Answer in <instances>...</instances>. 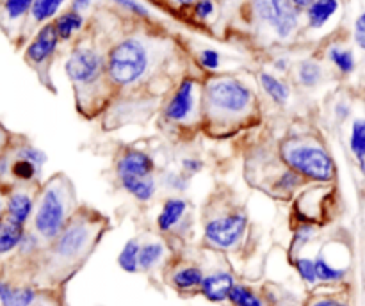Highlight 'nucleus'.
Segmentation results:
<instances>
[{
  "label": "nucleus",
  "mask_w": 365,
  "mask_h": 306,
  "mask_svg": "<svg viewBox=\"0 0 365 306\" xmlns=\"http://www.w3.org/2000/svg\"><path fill=\"white\" fill-rule=\"evenodd\" d=\"M0 210H2V205H0Z\"/></svg>",
  "instance_id": "8fccbe9b"
},
{
  "label": "nucleus",
  "mask_w": 365,
  "mask_h": 306,
  "mask_svg": "<svg viewBox=\"0 0 365 306\" xmlns=\"http://www.w3.org/2000/svg\"><path fill=\"white\" fill-rule=\"evenodd\" d=\"M113 2L118 4V6H121L123 9H127L128 13H134V14H138V16H143V18L150 16V11L146 9L141 2H138V0H113Z\"/></svg>",
  "instance_id": "c9c22d12"
},
{
  "label": "nucleus",
  "mask_w": 365,
  "mask_h": 306,
  "mask_svg": "<svg viewBox=\"0 0 365 306\" xmlns=\"http://www.w3.org/2000/svg\"><path fill=\"white\" fill-rule=\"evenodd\" d=\"M232 306H266L264 299L257 294L253 288H250L248 285L235 283V287L232 288L230 297H228Z\"/></svg>",
  "instance_id": "a878e982"
},
{
  "label": "nucleus",
  "mask_w": 365,
  "mask_h": 306,
  "mask_svg": "<svg viewBox=\"0 0 365 306\" xmlns=\"http://www.w3.org/2000/svg\"><path fill=\"white\" fill-rule=\"evenodd\" d=\"M34 299L36 292L32 288H14L7 283H0V302H2V306H31Z\"/></svg>",
  "instance_id": "aec40b11"
},
{
  "label": "nucleus",
  "mask_w": 365,
  "mask_h": 306,
  "mask_svg": "<svg viewBox=\"0 0 365 306\" xmlns=\"http://www.w3.org/2000/svg\"><path fill=\"white\" fill-rule=\"evenodd\" d=\"M120 184L138 201H150L157 192V181L153 176L148 178H120Z\"/></svg>",
  "instance_id": "dca6fc26"
},
{
  "label": "nucleus",
  "mask_w": 365,
  "mask_h": 306,
  "mask_svg": "<svg viewBox=\"0 0 365 306\" xmlns=\"http://www.w3.org/2000/svg\"><path fill=\"white\" fill-rule=\"evenodd\" d=\"M7 213H9V219L24 224L32 213L31 196L25 194V192H16V194L11 196L9 201H7Z\"/></svg>",
  "instance_id": "5701e85b"
},
{
  "label": "nucleus",
  "mask_w": 365,
  "mask_h": 306,
  "mask_svg": "<svg viewBox=\"0 0 365 306\" xmlns=\"http://www.w3.org/2000/svg\"><path fill=\"white\" fill-rule=\"evenodd\" d=\"M355 43L360 50L365 52V11L360 13L355 20Z\"/></svg>",
  "instance_id": "58836bf2"
},
{
  "label": "nucleus",
  "mask_w": 365,
  "mask_h": 306,
  "mask_svg": "<svg viewBox=\"0 0 365 306\" xmlns=\"http://www.w3.org/2000/svg\"><path fill=\"white\" fill-rule=\"evenodd\" d=\"M18 157H20V159L31 160V162H34L36 166H39V167L46 162L45 153L39 152V149H36V148H32V146H27V148L20 149V152H18Z\"/></svg>",
  "instance_id": "e433bc0d"
},
{
  "label": "nucleus",
  "mask_w": 365,
  "mask_h": 306,
  "mask_svg": "<svg viewBox=\"0 0 365 306\" xmlns=\"http://www.w3.org/2000/svg\"><path fill=\"white\" fill-rule=\"evenodd\" d=\"M203 270L196 265H184L178 267L173 274H171V285L180 292H191L202 287L203 283Z\"/></svg>",
  "instance_id": "2eb2a0df"
},
{
  "label": "nucleus",
  "mask_w": 365,
  "mask_h": 306,
  "mask_svg": "<svg viewBox=\"0 0 365 306\" xmlns=\"http://www.w3.org/2000/svg\"><path fill=\"white\" fill-rule=\"evenodd\" d=\"M255 16L264 25L271 27L277 38L289 39L299 25V9L291 0H252Z\"/></svg>",
  "instance_id": "39448f33"
},
{
  "label": "nucleus",
  "mask_w": 365,
  "mask_h": 306,
  "mask_svg": "<svg viewBox=\"0 0 365 306\" xmlns=\"http://www.w3.org/2000/svg\"><path fill=\"white\" fill-rule=\"evenodd\" d=\"M155 162L141 149H127L116 162L118 178H148L153 176Z\"/></svg>",
  "instance_id": "9d476101"
},
{
  "label": "nucleus",
  "mask_w": 365,
  "mask_h": 306,
  "mask_svg": "<svg viewBox=\"0 0 365 306\" xmlns=\"http://www.w3.org/2000/svg\"><path fill=\"white\" fill-rule=\"evenodd\" d=\"M328 59H330L331 64H334V66L344 75L353 73V71H355V68H356L355 56H353L351 50H348V48H341V46H331V48L328 50Z\"/></svg>",
  "instance_id": "cd10ccee"
},
{
  "label": "nucleus",
  "mask_w": 365,
  "mask_h": 306,
  "mask_svg": "<svg viewBox=\"0 0 365 306\" xmlns=\"http://www.w3.org/2000/svg\"><path fill=\"white\" fill-rule=\"evenodd\" d=\"M299 84L305 88H316L321 80H323V68L316 63V60H302L296 71Z\"/></svg>",
  "instance_id": "bb28decb"
},
{
  "label": "nucleus",
  "mask_w": 365,
  "mask_h": 306,
  "mask_svg": "<svg viewBox=\"0 0 365 306\" xmlns=\"http://www.w3.org/2000/svg\"><path fill=\"white\" fill-rule=\"evenodd\" d=\"M53 27H56L57 36H59L61 41H68V39L73 38L75 32H78L84 27V16H82V13L70 9L56 18Z\"/></svg>",
  "instance_id": "6ab92c4d"
},
{
  "label": "nucleus",
  "mask_w": 365,
  "mask_h": 306,
  "mask_svg": "<svg viewBox=\"0 0 365 306\" xmlns=\"http://www.w3.org/2000/svg\"><path fill=\"white\" fill-rule=\"evenodd\" d=\"M173 4H177V6H189V4H195L196 0H171Z\"/></svg>",
  "instance_id": "de8ad7c7"
},
{
  "label": "nucleus",
  "mask_w": 365,
  "mask_h": 306,
  "mask_svg": "<svg viewBox=\"0 0 365 306\" xmlns=\"http://www.w3.org/2000/svg\"><path fill=\"white\" fill-rule=\"evenodd\" d=\"M139 251H141V244H139L135 238L125 242V246L121 248L120 255H118V265L121 267V270L128 274H135L139 270Z\"/></svg>",
  "instance_id": "393cba45"
},
{
  "label": "nucleus",
  "mask_w": 365,
  "mask_h": 306,
  "mask_svg": "<svg viewBox=\"0 0 365 306\" xmlns=\"http://www.w3.org/2000/svg\"><path fill=\"white\" fill-rule=\"evenodd\" d=\"M64 2H66V0H34L31 9L32 18H34L36 21H39V23H43V21L56 16Z\"/></svg>",
  "instance_id": "c85d7f7f"
},
{
  "label": "nucleus",
  "mask_w": 365,
  "mask_h": 306,
  "mask_svg": "<svg viewBox=\"0 0 365 306\" xmlns=\"http://www.w3.org/2000/svg\"><path fill=\"white\" fill-rule=\"evenodd\" d=\"M342 306H348V305H344V302H342Z\"/></svg>",
  "instance_id": "09e8293b"
},
{
  "label": "nucleus",
  "mask_w": 365,
  "mask_h": 306,
  "mask_svg": "<svg viewBox=\"0 0 365 306\" xmlns=\"http://www.w3.org/2000/svg\"><path fill=\"white\" fill-rule=\"evenodd\" d=\"M296 273L299 274L303 281H305L309 287H314L317 283V273H316V262L314 258H309V256H296L294 260Z\"/></svg>",
  "instance_id": "c756f323"
},
{
  "label": "nucleus",
  "mask_w": 365,
  "mask_h": 306,
  "mask_svg": "<svg viewBox=\"0 0 365 306\" xmlns=\"http://www.w3.org/2000/svg\"><path fill=\"white\" fill-rule=\"evenodd\" d=\"M202 167L203 164L198 159H192V157H187V159L182 160V169L187 174H196L198 171H202Z\"/></svg>",
  "instance_id": "a19ab883"
},
{
  "label": "nucleus",
  "mask_w": 365,
  "mask_h": 306,
  "mask_svg": "<svg viewBox=\"0 0 365 306\" xmlns=\"http://www.w3.org/2000/svg\"><path fill=\"white\" fill-rule=\"evenodd\" d=\"M214 9H216V6H214L212 0H196L195 2V14L198 18H202V20H207V18L212 16Z\"/></svg>",
  "instance_id": "4c0bfd02"
},
{
  "label": "nucleus",
  "mask_w": 365,
  "mask_h": 306,
  "mask_svg": "<svg viewBox=\"0 0 365 306\" xmlns=\"http://www.w3.org/2000/svg\"><path fill=\"white\" fill-rule=\"evenodd\" d=\"M349 114H351V107H349L346 102H339L337 105H335V116H337L339 121L348 120Z\"/></svg>",
  "instance_id": "79ce46f5"
},
{
  "label": "nucleus",
  "mask_w": 365,
  "mask_h": 306,
  "mask_svg": "<svg viewBox=\"0 0 365 306\" xmlns=\"http://www.w3.org/2000/svg\"><path fill=\"white\" fill-rule=\"evenodd\" d=\"M316 262V273H317V280L323 281V283H341V281L346 280L348 276V269L346 267H339L334 265L323 253L314 258Z\"/></svg>",
  "instance_id": "412c9836"
},
{
  "label": "nucleus",
  "mask_w": 365,
  "mask_h": 306,
  "mask_svg": "<svg viewBox=\"0 0 365 306\" xmlns=\"http://www.w3.org/2000/svg\"><path fill=\"white\" fill-rule=\"evenodd\" d=\"M68 219V196L66 189L57 185L53 181L52 185L45 189L39 206L34 216V228L43 238H57L61 231L66 228Z\"/></svg>",
  "instance_id": "20e7f679"
},
{
  "label": "nucleus",
  "mask_w": 365,
  "mask_h": 306,
  "mask_svg": "<svg viewBox=\"0 0 365 306\" xmlns=\"http://www.w3.org/2000/svg\"><path fill=\"white\" fill-rule=\"evenodd\" d=\"M196 109V84L192 78H184L168 102L164 116L171 123H185Z\"/></svg>",
  "instance_id": "1a4fd4ad"
},
{
  "label": "nucleus",
  "mask_w": 365,
  "mask_h": 306,
  "mask_svg": "<svg viewBox=\"0 0 365 306\" xmlns=\"http://www.w3.org/2000/svg\"><path fill=\"white\" fill-rule=\"evenodd\" d=\"M93 241V228L88 221L68 223L56 242V255L63 260L78 258Z\"/></svg>",
  "instance_id": "6e6552de"
},
{
  "label": "nucleus",
  "mask_w": 365,
  "mask_h": 306,
  "mask_svg": "<svg viewBox=\"0 0 365 306\" xmlns=\"http://www.w3.org/2000/svg\"><path fill=\"white\" fill-rule=\"evenodd\" d=\"M153 64V50L141 38H127L114 45L107 56V75L116 85L141 80Z\"/></svg>",
  "instance_id": "f03ea898"
},
{
  "label": "nucleus",
  "mask_w": 365,
  "mask_h": 306,
  "mask_svg": "<svg viewBox=\"0 0 365 306\" xmlns=\"http://www.w3.org/2000/svg\"><path fill=\"white\" fill-rule=\"evenodd\" d=\"M309 306H342V302L335 297H319L314 299Z\"/></svg>",
  "instance_id": "37998d69"
},
{
  "label": "nucleus",
  "mask_w": 365,
  "mask_h": 306,
  "mask_svg": "<svg viewBox=\"0 0 365 306\" xmlns=\"http://www.w3.org/2000/svg\"><path fill=\"white\" fill-rule=\"evenodd\" d=\"M11 171H13L14 176L20 178V180H32V178L39 173V166H36L31 160L20 159V157H18V160L13 164Z\"/></svg>",
  "instance_id": "473e14b6"
},
{
  "label": "nucleus",
  "mask_w": 365,
  "mask_h": 306,
  "mask_svg": "<svg viewBox=\"0 0 365 306\" xmlns=\"http://www.w3.org/2000/svg\"><path fill=\"white\" fill-rule=\"evenodd\" d=\"M68 78L77 89L93 88L107 73V60L93 48H75L64 64Z\"/></svg>",
  "instance_id": "423d86ee"
},
{
  "label": "nucleus",
  "mask_w": 365,
  "mask_h": 306,
  "mask_svg": "<svg viewBox=\"0 0 365 306\" xmlns=\"http://www.w3.org/2000/svg\"><path fill=\"white\" fill-rule=\"evenodd\" d=\"M164 253H166V248L159 241L141 244V251H139V270H152L153 267L159 265L160 260L164 258Z\"/></svg>",
  "instance_id": "b1692460"
},
{
  "label": "nucleus",
  "mask_w": 365,
  "mask_h": 306,
  "mask_svg": "<svg viewBox=\"0 0 365 306\" xmlns=\"http://www.w3.org/2000/svg\"><path fill=\"white\" fill-rule=\"evenodd\" d=\"M280 155L289 169L296 171L303 178L328 184L337 176V166L331 155L316 142L287 139L282 142Z\"/></svg>",
  "instance_id": "7ed1b4c3"
},
{
  "label": "nucleus",
  "mask_w": 365,
  "mask_h": 306,
  "mask_svg": "<svg viewBox=\"0 0 365 306\" xmlns=\"http://www.w3.org/2000/svg\"><path fill=\"white\" fill-rule=\"evenodd\" d=\"M248 228L245 212H232L205 223V241L217 249H232L241 242Z\"/></svg>",
  "instance_id": "0eeeda50"
},
{
  "label": "nucleus",
  "mask_w": 365,
  "mask_h": 306,
  "mask_svg": "<svg viewBox=\"0 0 365 306\" xmlns=\"http://www.w3.org/2000/svg\"><path fill=\"white\" fill-rule=\"evenodd\" d=\"M198 59H200V64H202L205 70H210V71L217 70V68H220V64H221L220 52H217V50H214V48L202 50V52L198 53Z\"/></svg>",
  "instance_id": "f704fd0d"
},
{
  "label": "nucleus",
  "mask_w": 365,
  "mask_h": 306,
  "mask_svg": "<svg viewBox=\"0 0 365 306\" xmlns=\"http://www.w3.org/2000/svg\"><path fill=\"white\" fill-rule=\"evenodd\" d=\"M166 185L171 189H177V191H184V189H187V181H185V178L182 176V174H177V173H170L166 174Z\"/></svg>",
  "instance_id": "ea45409f"
},
{
  "label": "nucleus",
  "mask_w": 365,
  "mask_h": 306,
  "mask_svg": "<svg viewBox=\"0 0 365 306\" xmlns=\"http://www.w3.org/2000/svg\"><path fill=\"white\" fill-rule=\"evenodd\" d=\"M203 109L210 123L220 127L239 123L255 109V95L239 78H210L203 91Z\"/></svg>",
  "instance_id": "f257e3e1"
},
{
  "label": "nucleus",
  "mask_w": 365,
  "mask_h": 306,
  "mask_svg": "<svg viewBox=\"0 0 365 306\" xmlns=\"http://www.w3.org/2000/svg\"><path fill=\"white\" fill-rule=\"evenodd\" d=\"M24 237V224L9 219V217L0 219V253H7L20 246Z\"/></svg>",
  "instance_id": "a211bd4d"
},
{
  "label": "nucleus",
  "mask_w": 365,
  "mask_h": 306,
  "mask_svg": "<svg viewBox=\"0 0 365 306\" xmlns=\"http://www.w3.org/2000/svg\"><path fill=\"white\" fill-rule=\"evenodd\" d=\"M302 184H303V176H299L296 171L285 169L284 173L278 176L274 187H277L280 192H284V194H291V192H294Z\"/></svg>",
  "instance_id": "7c9ffc66"
},
{
  "label": "nucleus",
  "mask_w": 365,
  "mask_h": 306,
  "mask_svg": "<svg viewBox=\"0 0 365 306\" xmlns=\"http://www.w3.org/2000/svg\"><path fill=\"white\" fill-rule=\"evenodd\" d=\"M314 2H316V0H291L292 6H294L296 9H299V11H302V9L307 11L310 6H312Z\"/></svg>",
  "instance_id": "a18cd8bd"
},
{
  "label": "nucleus",
  "mask_w": 365,
  "mask_h": 306,
  "mask_svg": "<svg viewBox=\"0 0 365 306\" xmlns=\"http://www.w3.org/2000/svg\"><path fill=\"white\" fill-rule=\"evenodd\" d=\"M59 36H57L56 27L53 23H46L39 28V32L36 34V38L32 39L31 45L27 46V59L34 64H41L45 63L46 59L53 56V52L59 46Z\"/></svg>",
  "instance_id": "9b49d317"
},
{
  "label": "nucleus",
  "mask_w": 365,
  "mask_h": 306,
  "mask_svg": "<svg viewBox=\"0 0 365 306\" xmlns=\"http://www.w3.org/2000/svg\"><path fill=\"white\" fill-rule=\"evenodd\" d=\"M260 85L266 91V95L273 100L278 105H285L291 98V88L285 84L284 80H280L278 77H274L273 73H267V71H262L260 73Z\"/></svg>",
  "instance_id": "f3484780"
},
{
  "label": "nucleus",
  "mask_w": 365,
  "mask_h": 306,
  "mask_svg": "<svg viewBox=\"0 0 365 306\" xmlns=\"http://www.w3.org/2000/svg\"><path fill=\"white\" fill-rule=\"evenodd\" d=\"M32 4H34V0H6L4 9H6L7 16L11 20H16V18H21L27 11L32 9Z\"/></svg>",
  "instance_id": "72a5a7b5"
},
{
  "label": "nucleus",
  "mask_w": 365,
  "mask_h": 306,
  "mask_svg": "<svg viewBox=\"0 0 365 306\" xmlns=\"http://www.w3.org/2000/svg\"><path fill=\"white\" fill-rule=\"evenodd\" d=\"M235 287V280L228 270H214L203 278V283L200 287L203 297L210 302H225L230 297L232 288Z\"/></svg>",
  "instance_id": "f8f14e48"
},
{
  "label": "nucleus",
  "mask_w": 365,
  "mask_h": 306,
  "mask_svg": "<svg viewBox=\"0 0 365 306\" xmlns=\"http://www.w3.org/2000/svg\"><path fill=\"white\" fill-rule=\"evenodd\" d=\"M287 68H289V59L280 57V59L274 60V70L277 71H287Z\"/></svg>",
  "instance_id": "49530a36"
},
{
  "label": "nucleus",
  "mask_w": 365,
  "mask_h": 306,
  "mask_svg": "<svg viewBox=\"0 0 365 306\" xmlns=\"http://www.w3.org/2000/svg\"><path fill=\"white\" fill-rule=\"evenodd\" d=\"M187 212V203L182 198H168L160 209L157 217V226L160 231H170L182 221V217Z\"/></svg>",
  "instance_id": "ddd939ff"
},
{
  "label": "nucleus",
  "mask_w": 365,
  "mask_h": 306,
  "mask_svg": "<svg viewBox=\"0 0 365 306\" xmlns=\"http://www.w3.org/2000/svg\"><path fill=\"white\" fill-rule=\"evenodd\" d=\"M341 2L339 0H316L305 11L307 23L310 28H323L337 14Z\"/></svg>",
  "instance_id": "4468645a"
},
{
  "label": "nucleus",
  "mask_w": 365,
  "mask_h": 306,
  "mask_svg": "<svg viewBox=\"0 0 365 306\" xmlns=\"http://www.w3.org/2000/svg\"><path fill=\"white\" fill-rule=\"evenodd\" d=\"M314 233H316V228L312 226V224H302V226H298V230H296L294 237H292V246H291V251L294 253H299L303 248H305L307 244H309L310 241H312Z\"/></svg>",
  "instance_id": "2f4dec72"
},
{
  "label": "nucleus",
  "mask_w": 365,
  "mask_h": 306,
  "mask_svg": "<svg viewBox=\"0 0 365 306\" xmlns=\"http://www.w3.org/2000/svg\"><path fill=\"white\" fill-rule=\"evenodd\" d=\"M93 0H71V9L77 11V13H84L86 9H89Z\"/></svg>",
  "instance_id": "c03bdc74"
},
{
  "label": "nucleus",
  "mask_w": 365,
  "mask_h": 306,
  "mask_svg": "<svg viewBox=\"0 0 365 306\" xmlns=\"http://www.w3.org/2000/svg\"><path fill=\"white\" fill-rule=\"evenodd\" d=\"M349 149L362 171H365V117H356L353 121L351 134H349Z\"/></svg>",
  "instance_id": "4be33fe9"
}]
</instances>
